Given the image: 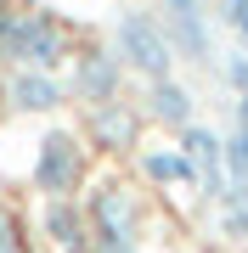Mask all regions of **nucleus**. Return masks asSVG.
I'll use <instances>...</instances> for the list:
<instances>
[{"label":"nucleus","instance_id":"nucleus-15","mask_svg":"<svg viewBox=\"0 0 248 253\" xmlns=\"http://www.w3.org/2000/svg\"><path fill=\"white\" fill-rule=\"evenodd\" d=\"M220 84L237 90V96H248V51H231L226 62H220Z\"/></svg>","mask_w":248,"mask_h":253},{"label":"nucleus","instance_id":"nucleus-19","mask_svg":"<svg viewBox=\"0 0 248 253\" xmlns=\"http://www.w3.org/2000/svg\"><path fill=\"white\" fill-rule=\"evenodd\" d=\"M243 40H248V34H243Z\"/></svg>","mask_w":248,"mask_h":253},{"label":"nucleus","instance_id":"nucleus-11","mask_svg":"<svg viewBox=\"0 0 248 253\" xmlns=\"http://www.w3.org/2000/svg\"><path fill=\"white\" fill-rule=\"evenodd\" d=\"M85 129H91L96 146L124 152V146L136 141V113H130V101H107V107H91V113H85Z\"/></svg>","mask_w":248,"mask_h":253},{"label":"nucleus","instance_id":"nucleus-16","mask_svg":"<svg viewBox=\"0 0 248 253\" xmlns=\"http://www.w3.org/2000/svg\"><path fill=\"white\" fill-rule=\"evenodd\" d=\"M214 17L237 34H248V0H214Z\"/></svg>","mask_w":248,"mask_h":253},{"label":"nucleus","instance_id":"nucleus-3","mask_svg":"<svg viewBox=\"0 0 248 253\" xmlns=\"http://www.w3.org/2000/svg\"><path fill=\"white\" fill-rule=\"evenodd\" d=\"M85 180V146L74 129H51L34 152V191L40 197H74Z\"/></svg>","mask_w":248,"mask_h":253},{"label":"nucleus","instance_id":"nucleus-14","mask_svg":"<svg viewBox=\"0 0 248 253\" xmlns=\"http://www.w3.org/2000/svg\"><path fill=\"white\" fill-rule=\"evenodd\" d=\"M226 180L248 186V118H231V135H226Z\"/></svg>","mask_w":248,"mask_h":253},{"label":"nucleus","instance_id":"nucleus-5","mask_svg":"<svg viewBox=\"0 0 248 253\" xmlns=\"http://www.w3.org/2000/svg\"><path fill=\"white\" fill-rule=\"evenodd\" d=\"M85 214H91V236L96 248H136L141 236V208L130 197L124 186H101L91 203H85Z\"/></svg>","mask_w":248,"mask_h":253},{"label":"nucleus","instance_id":"nucleus-8","mask_svg":"<svg viewBox=\"0 0 248 253\" xmlns=\"http://www.w3.org/2000/svg\"><path fill=\"white\" fill-rule=\"evenodd\" d=\"M40 225L51 231V242L62 248V253H85V248H96V236H91V214H85V203H74V197H46V203H40Z\"/></svg>","mask_w":248,"mask_h":253},{"label":"nucleus","instance_id":"nucleus-2","mask_svg":"<svg viewBox=\"0 0 248 253\" xmlns=\"http://www.w3.org/2000/svg\"><path fill=\"white\" fill-rule=\"evenodd\" d=\"M113 40H119V56L130 73H141L147 84L158 79H175V45H169V28L158 11L147 6H124L119 23H113Z\"/></svg>","mask_w":248,"mask_h":253},{"label":"nucleus","instance_id":"nucleus-7","mask_svg":"<svg viewBox=\"0 0 248 253\" xmlns=\"http://www.w3.org/2000/svg\"><path fill=\"white\" fill-rule=\"evenodd\" d=\"M181 152L192 158V169H198V191L209 203H220V191L231 186L226 180V141L214 135V129H203V124H186L181 129Z\"/></svg>","mask_w":248,"mask_h":253},{"label":"nucleus","instance_id":"nucleus-4","mask_svg":"<svg viewBox=\"0 0 248 253\" xmlns=\"http://www.w3.org/2000/svg\"><path fill=\"white\" fill-rule=\"evenodd\" d=\"M158 17L169 28L175 56L214 62V11H203V0H158Z\"/></svg>","mask_w":248,"mask_h":253},{"label":"nucleus","instance_id":"nucleus-13","mask_svg":"<svg viewBox=\"0 0 248 253\" xmlns=\"http://www.w3.org/2000/svg\"><path fill=\"white\" fill-rule=\"evenodd\" d=\"M214 219H220L226 242H248V186H226L214 203Z\"/></svg>","mask_w":248,"mask_h":253},{"label":"nucleus","instance_id":"nucleus-17","mask_svg":"<svg viewBox=\"0 0 248 253\" xmlns=\"http://www.w3.org/2000/svg\"><path fill=\"white\" fill-rule=\"evenodd\" d=\"M0 253H28V242L17 236V225H11V214L0 208Z\"/></svg>","mask_w":248,"mask_h":253},{"label":"nucleus","instance_id":"nucleus-1","mask_svg":"<svg viewBox=\"0 0 248 253\" xmlns=\"http://www.w3.org/2000/svg\"><path fill=\"white\" fill-rule=\"evenodd\" d=\"M68 56V28L40 6H0V62L56 73Z\"/></svg>","mask_w":248,"mask_h":253},{"label":"nucleus","instance_id":"nucleus-10","mask_svg":"<svg viewBox=\"0 0 248 253\" xmlns=\"http://www.w3.org/2000/svg\"><path fill=\"white\" fill-rule=\"evenodd\" d=\"M147 118L152 124H169V129H186L198 118V96L181 79H158V84H147Z\"/></svg>","mask_w":248,"mask_h":253},{"label":"nucleus","instance_id":"nucleus-18","mask_svg":"<svg viewBox=\"0 0 248 253\" xmlns=\"http://www.w3.org/2000/svg\"><path fill=\"white\" fill-rule=\"evenodd\" d=\"M237 118H248V96H237Z\"/></svg>","mask_w":248,"mask_h":253},{"label":"nucleus","instance_id":"nucleus-12","mask_svg":"<svg viewBox=\"0 0 248 253\" xmlns=\"http://www.w3.org/2000/svg\"><path fill=\"white\" fill-rule=\"evenodd\" d=\"M141 174L158 186H186V191H198V169H192V158L181 152V146H147L141 152Z\"/></svg>","mask_w":248,"mask_h":253},{"label":"nucleus","instance_id":"nucleus-6","mask_svg":"<svg viewBox=\"0 0 248 253\" xmlns=\"http://www.w3.org/2000/svg\"><path fill=\"white\" fill-rule=\"evenodd\" d=\"M124 56L119 51H101V45H91L74 62V96L85 101V107H107V101H119V84H124Z\"/></svg>","mask_w":248,"mask_h":253},{"label":"nucleus","instance_id":"nucleus-9","mask_svg":"<svg viewBox=\"0 0 248 253\" xmlns=\"http://www.w3.org/2000/svg\"><path fill=\"white\" fill-rule=\"evenodd\" d=\"M6 96H11V107H17V113H56V107L68 101V84L56 79V73L17 68V73H11V84H6Z\"/></svg>","mask_w":248,"mask_h":253}]
</instances>
